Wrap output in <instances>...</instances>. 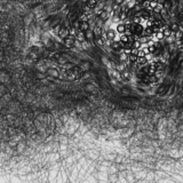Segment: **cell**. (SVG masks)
<instances>
[{
    "instance_id": "cell-1",
    "label": "cell",
    "mask_w": 183,
    "mask_h": 183,
    "mask_svg": "<svg viewBox=\"0 0 183 183\" xmlns=\"http://www.w3.org/2000/svg\"><path fill=\"white\" fill-rule=\"evenodd\" d=\"M160 31H163V33H164L165 38H168V37H171V36H172V33H173V31H172L171 26H168V25H165V26L163 25Z\"/></svg>"
},
{
    "instance_id": "cell-2",
    "label": "cell",
    "mask_w": 183,
    "mask_h": 183,
    "mask_svg": "<svg viewBox=\"0 0 183 183\" xmlns=\"http://www.w3.org/2000/svg\"><path fill=\"white\" fill-rule=\"evenodd\" d=\"M153 64H155L156 70H164L165 64L163 63V62H156V63H153Z\"/></svg>"
},
{
    "instance_id": "cell-3",
    "label": "cell",
    "mask_w": 183,
    "mask_h": 183,
    "mask_svg": "<svg viewBox=\"0 0 183 183\" xmlns=\"http://www.w3.org/2000/svg\"><path fill=\"white\" fill-rule=\"evenodd\" d=\"M163 7H164V6H163V3H159V2H158V3H157V6H156V7L153 8V10H155V13H157V14H159V13H160V10L163 9Z\"/></svg>"
},
{
    "instance_id": "cell-4",
    "label": "cell",
    "mask_w": 183,
    "mask_h": 183,
    "mask_svg": "<svg viewBox=\"0 0 183 183\" xmlns=\"http://www.w3.org/2000/svg\"><path fill=\"white\" fill-rule=\"evenodd\" d=\"M169 26H171V29H172V31H173V32H175V31L180 30V25H179L177 23H172Z\"/></svg>"
},
{
    "instance_id": "cell-5",
    "label": "cell",
    "mask_w": 183,
    "mask_h": 183,
    "mask_svg": "<svg viewBox=\"0 0 183 183\" xmlns=\"http://www.w3.org/2000/svg\"><path fill=\"white\" fill-rule=\"evenodd\" d=\"M183 37V32L182 31H180V30H177V31H175V40H181Z\"/></svg>"
},
{
    "instance_id": "cell-6",
    "label": "cell",
    "mask_w": 183,
    "mask_h": 183,
    "mask_svg": "<svg viewBox=\"0 0 183 183\" xmlns=\"http://www.w3.org/2000/svg\"><path fill=\"white\" fill-rule=\"evenodd\" d=\"M163 6H164V8H166V9L168 10V9H171L172 3H171V1H169V0H165V2L163 3Z\"/></svg>"
},
{
    "instance_id": "cell-7",
    "label": "cell",
    "mask_w": 183,
    "mask_h": 183,
    "mask_svg": "<svg viewBox=\"0 0 183 183\" xmlns=\"http://www.w3.org/2000/svg\"><path fill=\"white\" fill-rule=\"evenodd\" d=\"M157 3H158V1L157 0H150V2H149V5H150V8H155L156 6H157Z\"/></svg>"
},
{
    "instance_id": "cell-8",
    "label": "cell",
    "mask_w": 183,
    "mask_h": 183,
    "mask_svg": "<svg viewBox=\"0 0 183 183\" xmlns=\"http://www.w3.org/2000/svg\"><path fill=\"white\" fill-rule=\"evenodd\" d=\"M136 61H137V62H139L140 64H144V63L146 62V58H144V56H139V58H137Z\"/></svg>"
},
{
    "instance_id": "cell-9",
    "label": "cell",
    "mask_w": 183,
    "mask_h": 183,
    "mask_svg": "<svg viewBox=\"0 0 183 183\" xmlns=\"http://www.w3.org/2000/svg\"><path fill=\"white\" fill-rule=\"evenodd\" d=\"M156 33H157V39H159V40H160V39H163V38H164V33H163V31H160V30H159V31H158V32H156Z\"/></svg>"
},
{
    "instance_id": "cell-10",
    "label": "cell",
    "mask_w": 183,
    "mask_h": 183,
    "mask_svg": "<svg viewBox=\"0 0 183 183\" xmlns=\"http://www.w3.org/2000/svg\"><path fill=\"white\" fill-rule=\"evenodd\" d=\"M135 28H136V29H135V30H136V31H137V32H141V31H142V26H141V25H136V26H135Z\"/></svg>"
},
{
    "instance_id": "cell-11",
    "label": "cell",
    "mask_w": 183,
    "mask_h": 183,
    "mask_svg": "<svg viewBox=\"0 0 183 183\" xmlns=\"http://www.w3.org/2000/svg\"><path fill=\"white\" fill-rule=\"evenodd\" d=\"M130 60H132V61H136V60H137V56H136V55H132V56H130Z\"/></svg>"
},
{
    "instance_id": "cell-12",
    "label": "cell",
    "mask_w": 183,
    "mask_h": 183,
    "mask_svg": "<svg viewBox=\"0 0 183 183\" xmlns=\"http://www.w3.org/2000/svg\"><path fill=\"white\" fill-rule=\"evenodd\" d=\"M146 55V51H140L139 52V56H144Z\"/></svg>"
},
{
    "instance_id": "cell-13",
    "label": "cell",
    "mask_w": 183,
    "mask_h": 183,
    "mask_svg": "<svg viewBox=\"0 0 183 183\" xmlns=\"http://www.w3.org/2000/svg\"><path fill=\"white\" fill-rule=\"evenodd\" d=\"M118 30H119V31H124V26H123V25H120V26L118 28Z\"/></svg>"
},
{
    "instance_id": "cell-14",
    "label": "cell",
    "mask_w": 183,
    "mask_h": 183,
    "mask_svg": "<svg viewBox=\"0 0 183 183\" xmlns=\"http://www.w3.org/2000/svg\"><path fill=\"white\" fill-rule=\"evenodd\" d=\"M135 47H136V48L140 47V42H135Z\"/></svg>"
}]
</instances>
